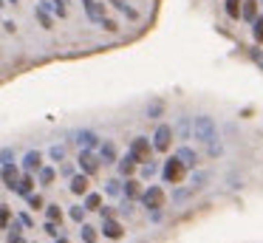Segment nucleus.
Masks as SVG:
<instances>
[{
    "label": "nucleus",
    "instance_id": "f257e3e1",
    "mask_svg": "<svg viewBox=\"0 0 263 243\" xmlns=\"http://www.w3.org/2000/svg\"><path fill=\"white\" fill-rule=\"evenodd\" d=\"M193 139L201 141V144H212V141H218V124L212 116H206V113H201V116H193Z\"/></svg>",
    "mask_w": 263,
    "mask_h": 243
},
{
    "label": "nucleus",
    "instance_id": "f03ea898",
    "mask_svg": "<svg viewBox=\"0 0 263 243\" xmlns=\"http://www.w3.org/2000/svg\"><path fill=\"white\" fill-rule=\"evenodd\" d=\"M161 178H164V184H181V181L187 178V167H184L176 156H170L164 161V167H161Z\"/></svg>",
    "mask_w": 263,
    "mask_h": 243
},
{
    "label": "nucleus",
    "instance_id": "7ed1b4c3",
    "mask_svg": "<svg viewBox=\"0 0 263 243\" xmlns=\"http://www.w3.org/2000/svg\"><path fill=\"white\" fill-rule=\"evenodd\" d=\"M127 153H130L133 158H136V164H144L153 158V141L147 139V136H136V139L130 141V147H127Z\"/></svg>",
    "mask_w": 263,
    "mask_h": 243
},
{
    "label": "nucleus",
    "instance_id": "20e7f679",
    "mask_svg": "<svg viewBox=\"0 0 263 243\" xmlns=\"http://www.w3.org/2000/svg\"><path fill=\"white\" fill-rule=\"evenodd\" d=\"M139 201L144 203V207L147 209H153V212H159L161 207H164V190H161V186H156V184H150L147 190H142V195H139Z\"/></svg>",
    "mask_w": 263,
    "mask_h": 243
},
{
    "label": "nucleus",
    "instance_id": "39448f33",
    "mask_svg": "<svg viewBox=\"0 0 263 243\" xmlns=\"http://www.w3.org/2000/svg\"><path fill=\"white\" fill-rule=\"evenodd\" d=\"M173 139H176V133H173V124H159L153 133V150L156 153H167L173 147Z\"/></svg>",
    "mask_w": 263,
    "mask_h": 243
},
{
    "label": "nucleus",
    "instance_id": "423d86ee",
    "mask_svg": "<svg viewBox=\"0 0 263 243\" xmlns=\"http://www.w3.org/2000/svg\"><path fill=\"white\" fill-rule=\"evenodd\" d=\"M77 164H80V170L91 178V175L99 173V167H102V161H99L97 150H80V158H77Z\"/></svg>",
    "mask_w": 263,
    "mask_h": 243
},
{
    "label": "nucleus",
    "instance_id": "0eeeda50",
    "mask_svg": "<svg viewBox=\"0 0 263 243\" xmlns=\"http://www.w3.org/2000/svg\"><path fill=\"white\" fill-rule=\"evenodd\" d=\"M71 141H74V144H80L82 150H97L102 139H99V136L93 133V130H77V133L71 136Z\"/></svg>",
    "mask_w": 263,
    "mask_h": 243
},
{
    "label": "nucleus",
    "instance_id": "6e6552de",
    "mask_svg": "<svg viewBox=\"0 0 263 243\" xmlns=\"http://www.w3.org/2000/svg\"><path fill=\"white\" fill-rule=\"evenodd\" d=\"M82 9H85V14L91 23L105 20V3H99V0H82Z\"/></svg>",
    "mask_w": 263,
    "mask_h": 243
},
{
    "label": "nucleus",
    "instance_id": "1a4fd4ad",
    "mask_svg": "<svg viewBox=\"0 0 263 243\" xmlns=\"http://www.w3.org/2000/svg\"><path fill=\"white\" fill-rule=\"evenodd\" d=\"M0 181H3L9 190H14V184L20 181V167L14 161L12 164H3V167H0Z\"/></svg>",
    "mask_w": 263,
    "mask_h": 243
},
{
    "label": "nucleus",
    "instance_id": "9d476101",
    "mask_svg": "<svg viewBox=\"0 0 263 243\" xmlns=\"http://www.w3.org/2000/svg\"><path fill=\"white\" fill-rule=\"evenodd\" d=\"M173 156H176V158H178V161H181L187 170H195V167H198V153H195L193 147H187V144L178 147V150L173 153Z\"/></svg>",
    "mask_w": 263,
    "mask_h": 243
},
{
    "label": "nucleus",
    "instance_id": "9b49d317",
    "mask_svg": "<svg viewBox=\"0 0 263 243\" xmlns=\"http://www.w3.org/2000/svg\"><path fill=\"white\" fill-rule=\"evenodd\" d=\"M97 156H99V161H102V164H116L119 153H116V144H114V141H99Z\"/></svg>",
    "mask_w": 263,
    "mask_h": 243
},
{
    "label": "nucleus",
    "instance_id": "f8f14e48",
    "mask_svg": "<svg viewBox=\"0 0 263 243\" xmlns=\"http://www.w3.org/2000/svg\"><path fill=\"white\" fill-rule=\"evenodd\" d=\"M102 235H105V237H110V240H119V237L125 235V229H122L119 220H114V218H102Z\"/></svg>",
    "mask_w": 263,
    "mask_h": 243
},
{
    "label": "nucleus",
    "instance_id": "ddd939ff",
    "mask_svg": "<svg viewBox=\"0 0 263 243\" xmlns=\"http://www.w3.org/2000/svg\"><path fill=\"white\" fill-rule=\"evenodd\" d=\"M40 167H43V153L40 150H29L23 156V170L26 173H37Z\"/></svg>",
    "mask_w": 263,
    "mask_h": 243
},
{
    "label": "nucleus",
    "instance_id": "4468645a",
    "mask_svg": "<svg viewBox=\"0 0 263 243\" xmlns=\"http://www.w3.org/2000/svg\"><path fill=\"white\" fill-rule=\"evenodd\" d=\"M122 195H125L127 201H136V198L142 195V181L133 178V175H130V178H127L125 184H122Z\"/></svg>",
    "mask_w": 263,
    "mask_h": 243
},
{
    "label": "nucleus",
    "instance_id": "2eb2a0df",
    "mask_svg": "<svg viewBox=\"0 0 263 243\" xmlns=\"http://www.w3.org/2000/svg\"><path fill=\"white\" fill-rule=\"evenodd\" d=\"M34 184H37V178L31 173H26V175H20V181L14 184V192L26 198V195H31V192H34Z\"/></svg>",
    "mask_w": 263,
    "mask_h": 243
},
{
    "label": "nucleus",
    "instance_id": "dca6fc26",
    "mask_svg": "<svg viewBox=\"0 0 263 243\" xmlns=\"http://www.w3.org/2000/svg\"><path fill=\"white\" fill-rule=\"evenodd\" d=\"M116 167H119V175H122V178H130V175L136 173L139 164H136V158H133L130 153H127L125 158H116Z\"/></svg>",
    "mask_w": 263,
    "mask_h": 243
},
{
    "label": "nucleus",
    "instance_id": "f3484780",
    "mask_svg": "<svg viewBox=\"0 0 263 243\" xmlns=\"http://www.w3.org/2000/svg\"><path fill=\"white\" fill-rule=\"evenodd\" d=\"M257 17V0H240V20L252 23Z\"/></svg>",
    "mask_w": 263,
    "mask_h": 243
},
{
    "label": "nucleus",
    "instance_id": "a211bd4d",
    "mask_svg": "<svg viewBox=\"0 0 263 243\" xmlns=\"http://www.w3.org/2000/svg\"><path fill=\"white\" fill-rule=\"evenodd\" d=\"M190 127H193V119H190V116H181V119L176 122V127H173V133L181 136V139H193V130H190Z\"/></svg>",
    "mask_w": 263,
    "mask_h": 243
},
{
    "label": "nucleus",
    "instance_id": "6ab92c4d",
    "mask_svg": "<svg viewBox=\"0 0 263 243\" xmlns=\"http://www.w3.org/2000/svg\"><path fill=\"white\" fill-rule=\"evenodd\" d=\"M71 192H74V195H85L88 192V175L85 173H80V175H71Z\"/></svg>",
    "mask_w": 263,
    "mask_h": 243
},
{
    "label": "nucleus",
    "instance_id": "aec40b11",
    "mask_svg": "<svg viewBox=\"0 0 263 243\" xmlns=\"http://www.w3.org/2000/svg\"><path fill=\"white\" fill-rule=\"evenodd\" d=\"M54 178H57V170H54V167H40V170H37V184L51 186Z\"/></svg>",
    "mask_w": 263,
    "mask_h": 243
},
{
    "label": "nucleus",
    "instance_id": "412c9836",
    "mask_svg": "<svg viewBox=\"0 0 263 243\" xmlns=\"http://www.w3.org/2000/svg\"><path fill=\"white\" fill-rule=\"evenodd\" d=\"M82 207H85V212H97L102 207V195L99 192H85V203Z\"/></svg>",
    "mask_w": 263,
    "mask_h": 243
},
{
    "label": "nucleus",
    "instance_id": "4be33fe9",
    "mask_svg": "<svg viewBox=\"0 0 263 243\" xmlns=\"http://www.w3.org/2000/svg\"><path fill=\"white\" fill-rule=\"evenodd\" d=\"M80 237H82V243H97V226H91V223H85L82 220V226H80Z\"/></svg>",
    "mask_w": 263,
    "mask_h": 243
},
{
    "label": "nucleus",
    "instance_id": "5701e85b",
    "mask_svg": "<svg viewBox=\"0 0 263 243\" xmlns=\"http://www.w3.org/2000/svg\"><path fill=\"white\" fill-rule=\"evenodd\" d=\"M34 17H37V23H40L43 28H54V14H48L43 6H37V9H34Z\"/></svg>",
    "mask_w": 263,
    "mask_h": 243
},
{
    "label": "nucleus",
    "instance_id": "b1692460",
    "mask_svg": "<svg viewBox=\"0 0 263 243\" xmlns=\"http://www.w3.org/2000/svg\"><path fill=\"white\" fill-rule=\"evenodd\" d=\"M46 209V218L51 220V223H63V209L57 207V203H48V207H43Z\"/></svg>",
    "mask_w": 263,
    "mask_h": 243
},
{
    "label": "nucleus",
    "instance_id": "393cba45",
    "mask_svg": "<svg viewBox=\"0 0 263 243\" xmlns=\"http://www.w3.org/2000/svg\"><path fill=\"white\" fill-rule=\"evenodd\" d=\"M206 181H210V173H204V170H198V173H193V186H190V190H201V186L206 184Z\"/></svg>",
    "mask_w": 263,
    "mask_h": 243
},
{
    "label": "nucleus",
    "instance_id": "a878e982",
    "mask_svg": "<svg viewBox=\"0 0 263 243\" xmlns=\"http://www.w3.org/2000/svg\"><path fill=\"white\" fill-rule=\"evenodd\" d=\"M252 37H255V43H263V17L252 20Z\"/></svg>",
    "mask_w": 263,
    "mask_h": 243
},
{
    "label": "nucleus",
    "instance_id": "bb28decb",
    "mask_svg": "<svg viewBox=\"0 0 263 243\" xmlns=\"http://www.w3.org/2000/svg\"><path fill=\"white\" fill-rule=\"evenodd\" d=\"M164 113V102H150L147 105V119H161Z\"/></svg>",
    "mask_w": 263,
    "mask_h": 243
},
{
    "label": "nucleus",
    "instance_id": "cd10ccee",
    "mask_svg": "<svg viewBox=\"0 0 263 243\" xmlns=\"http://www.w3.org/2000/svg\"><path fill=\"white\" fill-rule=\"evenodd\" d=\"M227 14L232 20H240V0H227Z\"/></svg>",
    "mask_w": 263,
    "mask_h": 243
},
{
    "label": "nucleus",
    "instance_id": "c85d7f7f",
    "mask_svg": "<svg viewBox=\"0 0 263 243\" xmlns=\"http://www.w3.org/2000/svg\"><path fill=\"white\" fill-rule=\"evenodd\" d=\"M48 156H51V161H65V144H51Z\"/></svg>",
    "mask_w": 263,
    "mask_h": 243
},
{
    "label": "nucleus",
    "instance_id": "c756f323",
    "mask_svg": "<svg viewBox=\"0 0 263 243\" xmlns=\"http://www.w3.org/2000/svg\"><path fill=\"white\" fill-rule=\"evenodd\" d=\"M105 192H108V195H119V192H122V181L119 178H110L108 184H105Z\"/></svg>",
    "mask_w": 263,
    "mask_h": 243
},
{
    "label": "nucleus",
    "instance_id": "7c9ffc66",
    "mask_svg": "<svg viewBox=\"0 0 263 243\" xmlns=\"http://www.w3.org/2000/svg\"><path fill=\"white\" fill-rule=\"evenodd\" d=\"M9 220H12V209H9L6 203H3V207H0V229H6Z\"/></svg>",
    "mask_w": 263,
    "mask_h": 243
},
{
    "label": "nucleus",
    "instance_id": "2f4dec72",
    "mask_svg": "<svg viewBox=\"0 0 263 243\" xmlns=\"http://www.w3.org/2000/svg\"><path fill=\"white\" fill-rule=\"evenodd\" d=\"M71 220H74V223H82V220H85V207H71Z\"/></svg>",
    "mask_w": 263,
    "mask_h": 243
},
{
    "label": "nucleus",
    "instance_id": "473e14b6",
    "mask_svg": "<svg viewBox=\"0 0 263 243\" xmlns=\"http://www.w3.org/2000/svg\"><path fill=\"white\" fill-rule=\"evenodd\" d=\"M153 175H156V164H153V161H144V164H142V178L150 181Z\"/></svg>",
    "mask_w": 263,
    "mask_h": 243
},
{
    "label": "nucleus",
    "instance_id": "72a5a7b5",
    "mask_svg": "<svg viewBox=\"0 0 263 243\" xmlns=\"http://www.w3.org/2000/svg\"><path fill=\"white\" fill-rule=\"evenodd\" d=\"M26 201H29V207H31V209H43V207H46V203H43V198L37 195V192H31V195H26Z\"/></svg>",
    "mask_w": 263,
    "mask_h": 243
},
{
    "label": "nucleus",
    "instance_id": "f704fd0d",
    "mask_svg": "<svg viewBox=\"0 0 263 243\" xmlns=\"http://www.w3.org/2000/svg\"><path fill=\"white\" fill-rule=\"evenodd\" d=\"M14 161V150L12 147H3V150H0V164H12Z\"/></svg>",
    "mask_w": 263,
    "mask_h": 243
},
{
    "label": "nucleus",
    "instance_id": "c9c22d12",
    "mask_svg": "<svg viewBox=\"0 0 263 243\" xmlns=\"http://www.w3.org/2000/svg\"><path fill=\"white\" fill-rule=\"evenodd\" d=\"M43 229H46L48 237H57L60 235V223H51V220H46V226H43Z\"/></svg>",
    "mask_w": 263,
    "mask_h": 243
},
{
    "label": "nucleus",
    "instance_id": "e433bc0d",
    "mask_svg": "<svg viewBox=\"0 0 263 243\" xmlns=\"http://www.w3.org/2000/svg\"><path fill=\"white\" fill-rule=\"evenodd\" d=\"M17 220L26 226V229H34V220H31V215H29V212H20V215H17Z\"/></svg>",
    "mask_w": 263,
    "mask_h": 243
},
{
    "label": "nucleus",
    "instance_id": "4c0bfd02",
    "mask_svg": "<svg viewBox=\"0 0 263 243\" xmlns=\"http://www.w3.org/2000/svg\"><path fill=\"white\" fill-rule=\"evenodd\" d=\"M99 26H102V28H105V31H110V34H114V31H119V26H116V23H114V20H108V17H105V20H102V23H99Z\"/></svg>",
    "mask_w": 263,
    "mask_h": 243
},
{
    "label": "nucleus",
    "instance_id": "58836bf2",
    "mask_svg": "<svg viewBox=\"0 0 263 243\" xmlns=\"http://www.w3.org/2000/svg\"><path fill=\"white\" fill-rule=\"evenodd\" d=\"M206 153H210L212 158H215V156H221V144H218V141H212V144H206Z\"/></svg>",
    "mask_w": 263,
    "mask_h": 243
},
{
    "label": "nucleus",
    "instance_id": "ea45409f",
    "mask_svg": "<svg viewBox=\"0 0 263 243\" xmlns=\"http://www.w3.org/2000/svg\"><path fill=\"white\" fill-rule=\"evenodd\" d=\"M9 243H26L23 240V232H9Z\"/></svg>",
    "mask_w": 263,
    "mask_h": 243
},
{
    "label": "nucleus",
    "instance_id": "a19ab883",
    "mask_svg": "<svg viewBox=\"0 0 263 243\" xmlns=\"http://www.w3.org/2000/svg\"><path fill=\"white\" fill-rule=\"evenodd\" d=\"M190 192H193V190H178L176 195H173V201H176V203H178V201H184V198H187Z\"/></svg>",
    "mask_w": 263,
    "mask_h": 243
},
{
    "label": "nucleus",
    "instance_id": "79ce46f5",
    "mask_svg": "<svg viewBox=\"0 0 263 243\" xmlns=\"http://www.w3.org/2000/svg\"><path fill=\"white\" fill-rule=\"evenodd\" d=\"M60 173H63L65 178H71V175H74V167H71V164H63V167H60Z\"/></svg>",
    "mask_w": 263,
    "mask_h": 243
},
{
    "label": "nucleus",
    "instance_id": "37998d69",
    "mask_svg": "<svg viewBox=\"0 0 263 243\" xmlns=\"http://www.w3.org/2000/svg\"><path fill=\"white\" fill-rule=\"evenodd\" d=\"M97 212L102 215V218H114V209H110V207H99Z\"/></svg>",
    "mask_w": 263,
    "mask_h": 243
},
{
    "label": "nucleus",
    "instance_id": "c03bdc74",
    "mask_svg": "<svg viewBox=\"0 0 263 243\" xmlns=\"http://www.w3.org/2000/svg\"><path fill=\"white\" fill-rule=\"evenodd\" d=\"M252 60H255V62H257V65H260V68H263V51H252Z\"/></svg>",
    "mask_w": 263,
    "mask_h": 243
},
{
    "label": "nucleus",
    "instance_id": "a18cd8bd",
    "mask_svg": "<svg viewBox=\"0 0 263 243\" xmlns=\"http://www.w3.org/2000/svg\"><path fill=\"white\" fill-rule=\"evenodd\" d=\"M110 6H116L119 11H125V9H127V3H125V0H110Z\"/></svg>",
    "mask_w": 263,
    "mask_h": 243
},
{
    "label": "nucleus",
    "instance_id": "49530a36",
    "mask_svg": "<svg viewBox=\"0 0 263 243\" xmlns=\"http://www.w3.org/2000/svg\"><path fill=\"white\" fill-rule=\"evenodd\" d=\"M54 243H68V237H63V235H57V237H54Z\"/></svg>",
    "mask_w": 263,
    "mask_h": 243
},
{
    "label": "nucleus",
    "instance_id": "de8ad7c7",
    "mask_svg": "<svg viewBox=\"0 0 263 243\" xmlns=\"http://www.w3.org/2000/svg\"><path fill=\"white\" fill-rule=\"evenodd\" d=\"M9 3H12V6H14V3H17V0H9Z\"/></svg>",
    "mask_w": 263,
    "mask_h": 243
},
{
    "label": "nucleus",
    "instance_id": "09e8293b",
    "mask_svg": "<svg viewBox=\"0 0 263 243\" xmlns=\"http://www.w3.org/2000/svg\"><path fill=\"white\" fill-rule=\"evenodd\" d=\"M0 6H3V0H0Z\"/></svg>",
    "mask_w": 263,
    "mask_h": 243
}]
</instances>
